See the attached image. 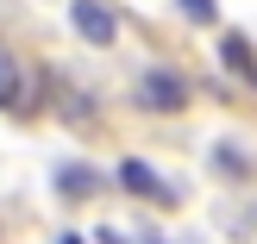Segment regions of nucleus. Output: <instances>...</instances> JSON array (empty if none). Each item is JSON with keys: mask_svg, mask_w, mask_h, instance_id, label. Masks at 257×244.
<instances>
[{"mask_svg": "<svg viewBox=\"0 0 257 244\" xmlns=\"http://www.w3.org/2000/svg\"><path fill=\"white\" fill-rule=\"evenodd\" d=\"M138 100H145L151 113H176V107L188 100V82H182L176 69H151L145 82H138Z\"/></svg>", "mask_w": 257, "mask_h": 244, "instance_id": "obj_2", "label": "nucleus"}, {"mask_svg": "<svg viewBox=\"0 0 257 244\" xmlns=\"http://www.w3.org/2000/svg\"><path fill=\"white\" fill-rule=\"evenodd\" d=\"M213 163H220L226 175H257V163L245 157V150H232V144H213Z\"/></svg>", "mask_w": 257, "mask_h": 244, "instance_id": "obj_6", "label": "nucleus"}, {"mask_svg": "<svg viewBox=\"0 0 257 244\" xmlns=\"http://www.w3.org/2000/svg\"><path fill=\"white\" fill-rule=\"evenodd\" d=\"M57 244H82V238H75V232H63V238H57Z\"/></svg>", "mask_w": 257, "mask_h": 244, "instance_id": "obj_10", "label": "nucleus"}, {"mask_svg": "<svg viewBox=\"0 0 257 244\" xmlns=\"http://www.w3.org/2000/svg\"><path fill=\"white\" fill-rule=\"evenodd\" d=\"M19 100V63H13V50H0V107H13Z\"/></svg>", "mask_w": 257, "mask_h": 244, "instance_id": "obj_7", "label": "nucleus"}, {"mask_svg": "<svg viewBox=\"0 0 257 244\" xmlns=\"http://www.w3.org/2000/svg\"><path fill=\"white\" fill-rule=\"evenodd\" d=\"M94 188H100V175L88 169V163H63V169H57V194H69V200H88Z\"/></svg>", "mask_w": 257, "mask_h": 244, "instance_id": "obj_4", "label": "nucleus"}, {"mask_svg": "<svg viewBox=\"0 0 257 244\" xmlns=\"http://www.w3.org/2000/svg\"><path fill=\"white\" fill-rule=\"evenodd\" d=\"M182 13L195 25H213V19H220V0H182Z\"/></svg>", "mask_w": 257, "mask_h": 244, "instance_id": "obj_8", "label": "nucleus"}, {"mask_svg": "<svg viewBox=\"0 0 257 244\" xmlns=\"http://www.w3.org/2000/svg\"><path fill=\"white\" fill-rule=\"evenodd\" d=\"M119 188H132V194H145V200H182V188H170L145 157H125L119 163Z\"/></svg>", "mask_w": 257, "mask_h": 244, "instance_id": "obj_3", "label": "nucleus"}, {"mask_svg": "<svg viewBox=\"0 0 257 244\" xmlns=\"http://www.w3.org/2000/svg\"><path fill=\"white\" fill-rule=\"evenodd\" d=\"M69 25L88 44H113V38H119V13H113L107 0H69Z\"/></svg>", "mask_w": 257, "mask_h": 244, "instance_id": "obj_1", "label": "nucleus"}, {"mask_svg": "<svg viewBox=\"0 0 257 244\" xmlns=\"http://www.w3.org/2000/svg\"><path fill=\"white\" fill-rule=\"evenodd\" d=\"M100 244H125V238H119V232H113V225H100Z\"/></svg>", "mask_w": 257, "mask_h": 244, "instance_id": "obj_9", "label": "nucleus"}, {"mask_svg": "<svg viewBox=\"0 0 257 244\" xmlns=\"http://www.w3.org/2000/svg\"><path fill=\"white\" fill-rule=\"evenodd\" d=\"M220 57H226V69H238L245 82H257V57H251L245 38H220Z\"/></svg>", "mask_w": 257, "mask_h": 244, "instance_id": "obj_5", "label": "nucleus"}]
</instances>
